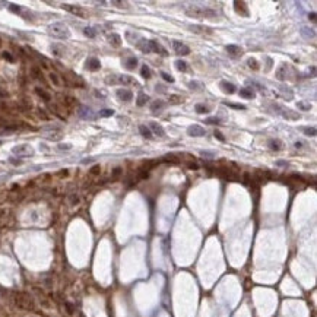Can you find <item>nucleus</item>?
<instances>
[{"mask_svg": "<svg viewBox=\"0 0 317 317\" xmlns=\"http://www.w3.org/2000/svg\"><path fill=\"white\" fill-rule=\"evenodd\" d=\"M13 155H18L19 158H25V157H32L34 155V149L29 145H19L12 149Z\"/></svg>", "mask_w": 317, "mask_h": 317, "instance_id": "20e7f679", "label": "nucleus"}, {"mask_svg": "<svg viewBox=\"0 0 317 317\" xmlns=\"http://www.w3.org/2000/svg\"><path fill=\"white\" fill-rule=\"evenodd\" d=\"M172 47H174V51H175L177 54H180V56H187V54H190V48L186 46V44L180 42V41H174V42H172Z\"/></svg>", "mask_w": 317, "mask_h": 317, "instance_id": "0eeeda50", "label": "nucleus"}, {"mask_svg": "<svg viewBox=\"0 0 317 317\" xmlns=\"http://www.w3.org/2000/svg\"><path fill=\"white\" fill-rule=\"evenodd\" d=\"M148 99H149V98H148V95H145V94H140V95L138 97V105H139V107L145 105Z\"/></svg>", "mask_w": 317, "mask_h": 317, "instance_id": "2f4dec72", "label": "nucleus"}, {"mask_svg": "<svg viewBox=\"0 0 317 317\" xmlns=\"http://www.w3.org/2000/svg\"><path fill=\"white\" fill-rule=\"evenodd\" d=\"M140 75H142V78H145V79H149V78H151V70H149V67L146 66V65L142 66V69H140Z\"/></svg>", "mask_w": 317, "mask_h": 317, "instance_id": "bb28decb", "label": "nucleus"}, {"mask_svg": "<svg viewBox=\"0 0 317 317\" xmlns=\"http://www.w3.org/2000/svg\"><path fill=\"white\" fill-rule=\"evenodd\" d=\"M151 129L153 130L155 135H158L159 138H164V136H165V130H164L159 124H157V123H151Z\"/></svg>", "mask_w": 317, "mask_h": 317, "instance_id": "6ab92c4d", "label": "nucleus"}, {"mask_svg": "<svg viewBox=\"0 0 317 317\" xmlns=\"http://www.w3.org/2000/svg\"><path fill=\"white\" fill-rule=\"evenodd\" d=\"M269 146H271V149H273V151H279V149L282 148L281 142H279L278 139H275V140H271V142H269Z\"/></svg>", "mask_w": 317, "mask_h": 317, "instance_id": "c85d7f7f", "label": "nucleus"}, {"mask_svg": "<svg viewBox=\"0 0 317 317\" xmlns=\"http://www.w3.org/2000/svg\"><path fill=\"white\" fill-rule=\"evenodd\" d=\"M215 138L218 139V140H221L222 143H225V142H227V139L224 138V135H222V133L219 132V130H216V132H215Z\"/></svg>", "mask_w": 317, "mask_h": 317, "instance_id": "ea45409f", "label": "nucleus"}, {"mask_svg": "<svg viewBox=\"0 0 317 317\" xmlns=\"http://www.w3.org/2000/svg\"><path fill=\"white\" fill-rule=\"evenodd\" d=\"M117 97H119L121 101L129 102V101H132V98H133V92L130 91V89H119V91H117Z\"/></svg>", "mask_w": 317, "mask_h": 317, "instance_id": "9b49d317", "label": "nucleus"}, {"mask_svg": "<svg viewBox=\"0 0 317 317\" xmlns=\"http://www.w3.org/2000/svg\"><path fill=\"white\" fill-rule=\"evenodd\" d=\"M139 132H140V135H142L143 138L152 139V133H151V130H149L146 126H140V127H139Z\"/></svg>", "mask_w": 317, "mask_h": 317, "instance_id": "393cba45", "label": "nucleus"}, {"mask_svg": "<svg viewBox=\"0 0 317 317\" xmlns=\"http://www.w3.org/2000/svg\"><path fill=\"white\" fill-rule=\"evenodd\" d=\"M187 133H189L190 136H193V138H202V136H205V135H206V130L202 127V126L192 124V126H189Z\"/></svg>", "mask_w": 317, "mask_h": 317, "instance_id": "423d86ee", "label": "nucleus"}, {"mask_svg": "<svg viewBox=\"0 0 317 317\" xmlns=\"http://www.w3.org/2000/svg\"><path fill=\"white\" fill-rule=\"evenodd\" d=\"M63 9L65 10H67V12H70V13H73V15H76V16H85V12H83V9L82 7H79V6H72V5H63Z\"/></svg>", "mask_w": 317, "mask_h": 317, "instance_id": "1a4fd4ad", "label": "nucleus"}, {"mask_svg": "<svg viewBox=\"0 0 317 317\" xmlns=\"http://www.w3.org/2000/svg\"><path fill=\"white\" fill-rule=\"evenodd\" d=\"M221 86L224 88V91L227 94H234V92H235V89H237L235 85H232V83L227 82V80H222V82H221Z\"/></svg>", "mask_w": 317, "mask_h": 317, "instance_id": "f3484780", "label": "nucleus"}, {"mask_svg": "<svg viewBox=\"0 0 317 317\" xmlns=\"http://www.w3.org/2000/svg\"><path fill=\"white\" fill-rule=\"evenodd\" d=\"M303 132L307 136H316V127H304Z\"/></svg>", "mask_w": 317, "mask_h": 317, "instance_id": "473e14b6", "label": "nucleus"}, {"mask_svg": "<svg viewBox=\"0 0 317 317\" xmlns=\"http://www.w3.org/2000/svg\"><path fill=\"white\" fill-rule=\"evenodd\" d=\"M3 57L6 60H9V61H13V57L10 56V53H3Z\"/></svg>", "mask_w": 317, "mask_h": 317, "instance_id": "de8ad7c7", "label": "nucleus"}, {"mask_svg": "<svg viewBox=\"0 0 317 317\" xmlns=\"http://www.w3.org/2000/svg\"><path fill=\"white\" fill-rule=\"evenodd\" d=\"M35 92L38 94V95H40V97H41L42 99H44L46 102H48V101L51 99V97H50V95H48V94H47L46 91H44V89H41V88H35Z\"/></svg>", "mask_w": 317, "mask_h": 317, "instance_id": "a878e982", "label": "nucleus"}, {"mask_svg": "<svg viewBox=\"0 0 317 317\" xmlns=\"http://www.w3.org/2000/svg\"><path fill=\"white\" fill-rule=\"evenodd\" d=\"M161 76H162V79L165 80V82H170V83H172V82H174V78H172L171 75H168V73H165V72H162V73H161Z\"/></svg>", "mask_w": 317, "mask_h": 317, "instance_id": "4c0bfd02", "label": "nucleus"}, {"mask_svg": "<svg viewBox=\"0 0 317 317\" xmlns=\"http://www.w3.org/2000/svg\"><path fill=\"white\" fill-rule=\"evenodd\" d=\"M9 9H10V12H15V13H20L22 12V9L19 6H16V5H10Z\"/></svg>", "mask_w": 317, "mask_h": 317, "instance_id": "37998d69", "label": "nucleus"}, {"mask_svg": "<svg viewBox=\"0 0 317 317\" xmlns=\"http://www.w3.org/2000/svg\"><path fill=\"white\" fill-rule=\"evenodd\" d=\"M164 107H165V102L161 101V99H158V101H153V102H152L151 110H152V112H157V114H158V111H161Z\"/></svg>", "mask_w": 317, "mask_h": 317, "instance_id": "2eb2a0df", "label": "nucleus"}, {"mask_svg": "<svg viewBox=\"0 0 317 317\" xmlns=\"http://www.w3.org/2000/svg\"><path fill=\"white\" fill-rule=\"evenodd\" d=\"M298 108H301V110H310L311 105L310 104H304V102H298Z\"/></svg>", "mask_w": 317, "mask_h": 317, "instance_id": "c03bdc74", "label": "nucleus"}, {"mask_svg": "<svg viewBox=\"0 0 317 317\" xmlns=\"http://www.w3.org/2000/svg\"><path fill=\"white\" fill-rule=\"evenodd\" d=\"M215 172L218 174L221 179H225L228 181H237L238 180V174L237 171H234L228 167H221V168H215Z\"/></svg>", "mask_w": 317, "mask_h": 317, "instance_id": "7ed1b4c3", "label": "nucleus"}, {"mask_svg": "<svg viewBox=\"0 0 317 317\" xmlns=\"http://www.w3.org/2000/svg\"><path fill=\"white\" fill-rule=\"evenodd\" d=\"M79 116L82 119H92V114H91V108L88 107H82L79 111Z\"/></svg>", "mask_w": 317, "mask_h": 317, "instance_id": "4be33fe9", "label": "nucleus"}, {"mask_svg": "<svg viewBox=\"0 0 317 317\" xmlns=\"http://www.w3.org/2000/svg\"><path fill=\"white\" fill-rule=\"evenodd\" d=\"M121 172H123L121 168H114V171L111 172V177H112V179H117L119 175H121Z\"/></svg>", "mask_w": 317, "mask_h": 317, "instance_id": "58836bf2", "label": "nucleus"}, {"mask_svg": "<svg viewBox=\"0 0 317 317\" xmlns=\"http://www.w3.org/2000/svg\"><path fill=\"white\" fill-rule=\"evenodd\" d=\"M281 111H282V116H284L285 119H289V120H298L301 116L298 114V112H294L291 111V110H285V108H281Z\"/></svg>", "mask_w": 317, "mask_h": 317, "instance_id": "4468645a", "label": "nucleus"}, {"mask_svg": "<svg viewBox=\"0 0 317 317\" xmlns=\"http://www.w3.org/2000/svg\"><path fill=\"white\" fill-rule=\"evenodd\" d=\"M230 107H232V108H237V110H245L244 105H240V104H228Z\"/></svg>", "mask_w": 317, "mask_h": 317, "instance_id": "a18cd8bd", "label": "nucleus"}, {"mask_svg": "<svg viewBox=\"0 0 317 317\" xmlns=\"http://www.w3.org/2000/svg\"><path fill=\"white\" fill-rule=\"evenodd\" d=\"M91 174H94V175H97V174H99V165L94 167L92 170H91Z\"/></svg>", "mask_w": 317, "mask_h": 317, "instance_id": "49530a36", "label": "nucleus"}, {"mask_svg": "<svg viewBox=\"0 0 317 317\" xmlns=\"http://www.w3.org/2000/svg\"><path fill=\"white\" fill-rule=\"evenodd\" d=\"M186 13L190 18H215L216 16V10H213L212 7L192 6L186 10Z\"/></svg>", "mask_w": 317, "mask_h": 317, "instance_id": "f257e3e1", "label": "nucleus"}, {"mask_svg": "<svg viewBox=\"0 0 317 317\" xmlns=\"http://www.w3.org/2000/svg\"><path fill=\"white\" fill-rule=\"evenodd\" d=\"M86 69L88 70H92V72H95V70H99V67H101V63H99L98 59H95V57H89V59L86 60Z\"/></svg>", "mask_w": 317, "mask_h": 317, "instance_id": "9d476101", "label": "nucleus"}, {"mask_svg": "<svg viewBox=\"0 0 317 317\" xmlns=\"http://www.w3.org/2000/svg\"><path fill=\"white\" fill-rule=\"evenodd\" d=\"M240 97L247 98V99H251V98H254V92L251 91L250 88H244V89H240Z\"/></svg>", "mask_w": 317, "mask_h": 317, "instance_id": "aec40b11", "label": "nucleus"}, {"mask_svg": "<svg viewBox=\"0 0 317 317\" xmlns=\"http://www.w3.org/2000/svg\"><path fill=\"white\" fill-rule=\"evenodd\" d=\"M189 168H194V170H197L199 165H197V164H194V162H190V164H189Z\"/></svg>", "mask_w": 317, "mask_h": 317, "instance_id": "3c124183", "label": "nucleus"}, {"mask_svg": "<svg viewBox=\"0 0 317 317\" xmlns=\"http://www.w3.org/2000/svg\"><path fill=\"white\" fill-rule=\"evenodd\" d=\"M170 99H171L172 102H175V104L181 101V98H180V97H175V95H172V97H170Z\"/></svg>", "mask_w": 317, "mask_h": 317, "instance_id": "09e8293b", "label": "nucleus"}, {"mask_svg": "<svg viewBox=\"0 0 317 317\" xmlns=\"http://www.w3.org/2000/svg\"><path fill=\"white\" fill-rule=\"evenodd\" d=\"M48 34L53 35L54 38H59V40H66L70 37V31L65 24H53L48 27Z\"/></svg>", "mask_w": 317, "mask_h": 317, "instance_id": "f03ea898", "label": "nucleus"}, {"mask_svg": "<svg viewBox=\"0 0 317 317\" xmlns=\"http://www.w3.org/2000/svg\"><path fill=\"white\" fill-rule=\"evenodd\" d=\"M249 66L253 69V70H257L259 69V63L256 59H249Z\"/></svg>", "mask_w": 317, "mask_h": 317, "instance_id": "f704fd0d", "label": "nucleus"}, {"mask_svg": "<svg viewBox=\"0 0 317 317\" xmlns=\"http://www.w3.org/2000/svg\"><path fill=\"white\" fill-rule=\"evenodd\" d=\"M295 146H297V148H300V146H303V142H297V143H295Z\"/></svg>", "mask_w": 317, "mask_h": 317, "instance_id": "5fc2aeb1", "label": "nucleus"}, {"mask_svg": "<svg viewBox=\"0 0 317 317\" xmlns=\"http://www.w3.org/2000/svg\"><path fill=\"white\" fill-rule=\"evenodd\" d=\"M117 82H120V83H123V85H132V83H135V80H133V78H130V76H127V75H123V76H120L119 79H117Z\"/></svg>", "mask_w": 317, "mask_h": 317, "instance_id": "5701e85b", "label": "nucleus"}, {"mask_svg": "<svg viewBox=\"0 0 317 317\" xmlns=\"http://www.w3.org/2000/svg\"><path fill=\"white\" fill-rule=\"evenodd\" d=\"M148 44H149V48H151V53L153 51V53H158V54H162V56H167V50L161 46V44H159L158 41H148Z\"/></svg>", "mask_w": 317, "mask_h": 317, "instance_id": "6e6552de", "label": "nucleus"}, {"mask_svg": "<svg viewBox=\"0 0 317 317\" xmlns=\"http://www.w3.org/2000/svg\"><path fill=\"white\" fill-rule=\"evenodd\" d=\"M301 35L305 37V38H314V37H316V32H314V29H311V28H303V29H301Z\"/></svg>", "mask_w": 317, "mask_h": 317, "instance_id": "412c9836", "label": "nucleus"}, {"mask_svg": "<svg viewBox=\"0 0 317 317\" xmlns=\"http://www.w3.org/2000/svg\"><path fill=\"white\" fill-rule=\"evenodd\" d=\"M221 120L218 117H211V119H206L205 120V124H219Z\"/></svg>", "mask_w": 317, "mask_h": 317, "instance_id": "c9c22d12", "label": "nucleus"}, {"mask_svg": "<svg viewBox=\"0 0 317 317\" xmlns=\"http://www.w3.org/2000/svg\"><path fill=\"white\" fill-rule=\"evenodd\" d=\"M72 149V145H69V143H61V145H59V151H70Z\"/></svg>", "mask_w": 317, "mask_h": 317, "instance_id": "a19ab883", "label": "nucleus"}, {"mask_svg": "<svg viewBox=\"0 0 317 317\" xmlns=\"http://www.w3.org/2000/svg\"><path fill=\"white\" fill-rule=\"evenodd\" d=\"M50 80H51V82H53L56 86L60 85V80H59V78H57V75H56V73H53V72L50 73Z\"/></svg>", "mask_w": 317, "mask_h": 317, "instance_id": "e433bc0d", "label": "nucleus"}, {"mask_svg": "<svg viewBox=\"0 0 317 317\" xmlns=\"http://www.w3.org/2000/svg\"><path fill=\"white\" fill-rule=\"evenodd\" d=\"M227 51H228V54L232 56V57H238V56H241V54H243V50H241L238 46H234V44L227 46Z\"/></svg>", "mask_w": 317, "mask_h": 317, "instance_id": "f8f14e48", "label": "nucleus"}, {"mask_svg": "<svg viewBox=\"0 0 317 317\" xmlns=\"http://www.w3.org/2000/svg\"><path fill=\"white\" fill-rule=\"evenodd\" d=\"M108 41H110V44L112 47H120V44H121V38L117 34H110L108 35Z\"/></svg>", "mask_w": 317, "mask_h": 317, "instance_id": "dca6fc26", "label": "nucleus"}, {"mask_svg": "<svg viewBox=\"0 0 317 317\" xmlns=\"http://www.w3.org/2000/svg\"><path fill=\"white\" fill-rule=\"evenodd\" d=\"M10 162H12V164H15V165H19V164H22V161H15L13 158L10 159Z\"/></svg>", "mask_w": 317, "mask_h": 317, "instance_id": "864d4df0", "label": "nucleus"}, {"mask_svg": "<svg viewBox=\"0 0 317 317\" xmlns=\"http://www.w3.org/2000/svg\"><path fill=\"white\" fill-rule=\"evenodd\" d=\"M136 65H138V59L136 57H129V59L126 60V67L129 70H133L136 67Z\"/></svg>", "mask_w": 317, "mask_h": 317, "instance_id": "b1692460", "label": "nucleus"}, {"mask_svg": "<svg viewBox=\"0 0 317 317\" xmlns=\"http://www.w3.org/2000/svg\"><path fill=\"white\" fill-rule=\"evenodd\" d=\"M243 180H244V184L249 186V184H250V181H251V175L249 174V172H244V175H243Z\"/></svg>", "mask_w": 317, "mask_h": 317, "instance_id": "79ce46f5", "label": "nucleus"}, {"mask_svg": "<svg viewBox=\"0 0 317 317\" xmlns=\"http://www.w3.org/2000/svg\"><path fill=\"white\" fill-rule=\"evenodd\" d=\"M175 66H177V69L181 70V72H187V63L183 61V60H177V61H175Z\"/></svg>", "mask_w": 317, "mask_h": 317, "instance_id": "c756f323", "label": "nucleus"}, {"mask_svg": "<svg viewBox=\"0 0 317 317\" xmlns=\"http://www.w3.org/2000/svg\"><path fill=\"white\" fill-rule=\"evenodd\" d=\"M308 18H310L311 22H314V20H316V13H310L308 15Z\"/></svg>", "mask_w": 317, "mask_h": 317, "instance_id": "603ef678", "label": "nucleus"}, {"mask_svg": "<svg viewBox=\"0 0 317 317\" xmlns=\"http://www.w3.org/2000/svg\"><path fill=\"white\" fill-rule=\"evenodd\" d=\"M112 5H116V6H127V5H126V3H123V2H112Z\"/></svg>", "mask_w": 317, "mask_h": 317, "instance_id": "8fccbe9b", "label": "nucleus"}, {"mask_svg": "<svg viewBox=\"0 0 317 317\" xmlns=\"http://www.w3.org/2000/svg\"><path fill=\"white\" fill-rule=\"evenodd\" d=\"M234 6H235L237 13L243 15V16H249V10H247V7H245L244 2H234Z\"/></svg>", "mask_w": 317, "mask_h": 317, "instance_id": "ddd939ff", "label": "nucleus"}, {"mask_svg": "<svg viewBox=\"0 0 317 317\" xmlns=\"http://www.w3.org/2000/svg\"><path fill=\"white\" fill-rule=\"evenodd\" d=\"M83 34H85L86 37H89V38H94L97 35V31L91 27H86V28H83Z\"/></svg>", "mask_w": 317, "mask_h": 317, "instance_id": "cd10ccee", "label": "nucleus"}, {"mask_svg": "<svg viewBox=\"0 0 317 317\" xmlns=\"http://www.w3.org/2000/svg\"><path fill=\"white\" fill-rule=\"evenodd\" d=\"M286 72H288V66H286V65H282V66L276 70V78L279 80H284L285 78H286Z\"/></svg>", "mask_w": 317, "mask_h": 317, "instance_id": "a211bd4d", "label": "nucleus"}, {"mask_svg": "<svg viewBox=\"0 0 317 317\" xmlns=\"http://www.w3.org/2000/svg\"><path fill=\"white\" fill-rule=\"evenodd\" d=\"M16 304L22 307V308H27V310H32L34 305H32V301L31 298H28V295H24V294H19L18 298H16Z\"/></svg>", "mask_w": 317, "mask_h": 317, "instance_id": "39448f33", "label": "nucleus"}, {"mask_svg": "<svg viewBox=\"0 0 317 317\" xmlns=\"http://www.w3.org/2000/svg\"><path fill=\"white\" fill-rule=\"evenodd\" d=\"M114 111L112 110H101L99 111V117H111Z\"/></svg>", "mask_w": 317, "mask_h": 317, "instance_id": "72a5a7b5", "label": "nucleus"}, {"mask_svg": "<svg viewBox=\"0 0 317 317\" xmlns=\"http://www.w3.org/2000/svg\"><path fill=\"white\" fill-rule=\"evenodd\" d=\"M194 110H196L197 114H205V112L209 111V108H208L206 105H203V104H197V105L194 107Z\"/></svg>", "mask_w": 317, "mask_h": 317, "instance_id": "7c9ffc66", "label": "nucleus"}]
</instances>
